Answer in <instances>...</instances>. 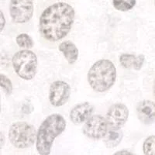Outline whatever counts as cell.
Returning a JSON list of instances; mask_svg holds the SVG:
<instances>
[{
	"label": "cell",
	"mask_w": 155,
	"mask_h": 155,
	"mask_svg": "<svg viewBox=\"0 0 155 155\" xmlns=\"http://www.w3.org/2000/svg\"><path fill=\"white\" fill-rule=\"evenodd\" d=\"M74 19V11L66 2L50 5L40 18V32L49 41H60L70 31Z\"/></svg>",
	"instance_id": "1"
},
{
	"label": "cell",
	"mask_w": 155,
	"mask_h": 155,
	"mask_svg": "<svg viewBox=\"0 0 155 155\" xmlns=\"http://www.w3.org/2000/svg\"><path fill=\"white\" fill-rule=\"evenodd\" d=\"M66 128V121L58 113L48 116L41 124L37 131L36 147L39 154L49 155L54 140Z\"/></svg>",
	"instance_id": "2"
},
{
	"label": "cell",
	"mask_w": 155,
	"mask_h": 155,
	"mask_svg": "<svg viewBox=\"0 0 155 155\" xmlns=\"http://www.w3.org/2000/svg\"><path fill=\"white\" fill-rule=\"evenodd\" d=\"M116 69L113 62L102 59L95 62L88 72V81L93 90L98 92L108 91L114 85Z\"/></svg>",
	"instance_id": "3"
},
{
	"label": "cell",
	"mask_w": 155,
	"mask_h": 155,
	"mask_svg": "<svg viewBox=\"0 0 155 155\" xmlns=\"http://www.w3.org/2000/svg\"><path fill=\"white\" fill-rule=\"evenodd\" d=\"M12 66L16 74L25 80L33 79L37 69V55L30 50H21L12 57Z\"/></svg>",
	"instance_id": "4"
},
{
	"label": "cell",
	"mask_w": 155,
	"mask_h": 155,
	"mask_svg": "<svg viewBox=\"0 0 155 155\" xmlns=\"http://www.w3.org/2000/svg\"><path fill=\"white\" fill-rule=\"evenodd\" d=\"M37 132L34 126L26 122H17L9 128V138L15 147L23 149L31 147L37 141Z\"/></svg>",
	"instance_id": "5"
},
{
	"label": "cell",
	"mask_w": 155,
	"mask_h": 155,
	"mask_svg": "<svg viewBox=\"0 0 155 155\" xmlns=\"http://www.w3.org/2000/svg\"><path fill=\"white\" fill-rule=\"evenodd\" d=\"M9 11L15 23H27L33 16L34 3L32 0H11Z\"/></svg>",
	"instance_id": "6"
},
{
	"label": "cell",
	"mask_w": 155,
	"mask_h": 155,
	"mask_svg": "<svg viewBox=\"0 0 155 155\" xmlns=\"http://www.w3.org/2000/svg\"><path fill=\"white\" fill-rule=\"evenodd\" d=\"M108 128L109 127L106 119L100 115H95L85 122L83 133L90 139L99 140L106 137Z\"/></svg>",
	"instance_id": "7"
},
{
	"label": "cell",
	"mask_w": 155,
	"mask_h": 155,
	"mask_svg": "<svg viewBox=\"0 0 155 155\" xmlns=\"http://www.w3.org/2000/svg\"><path fill=\"white\" fill-rule=\"evenodd\" d=\"M129 109L124 104L117 103L109 108L106 114V122L109 130H119L127 121Z\"/></svg>",
	"instance_id": "8"
},
{
	"label": "cell",
	"mask_w": 155,
	"mask_h": 155,
	"mask_svg": "<svg viewBox=\"0 0 155 155\" xmlns=\"http://www.w3.org/2000/svg\"><path fill=\"white\" fill-rule=\"evenodd\" d=\"M71 88L67 82L55 81L51 85L49 90V100L51 104L56 107L62 106L68 100Z\"/></svg>",
	"instance_id": "9"
},
{
	"label": "cell",
	"mask_w": 155,
	"mask_h": 155,
	"mask_svg": "<svg viewBox=\"0 0 155 155\" xmlns=\"http://www.w3.org/2000/svg\"><path fill=\"white\" fill-rule=\"evenodd\" d=\"M94 107L89 102H85L76 105L70 112V120L73 124H81L86 122L92 116Z\"/></svg>",
	"instance_id": "10"
},
{
	"label": "cell",
	"mask_w": 155,
	"mask_h": 155,
	"mask_svg": "<svg viewBox=\"0 0 155 155\" xmlns=\"http://www.w3.org/2000/svg\"><path fill=\"white\" fill-rule=\"evenodd\" d=\"M137 115L140 121L150 125L155 123V102L150 100H143L137 106Z\"/></svg>",
	"instance_id": "11"
},
{
	"label": "cell",
	"mask_w": 155,
	"mask_h": 155,
	"mask_svg": "<svg viewBox=\"0 0 155 155\" xmlns=\"http://www.w3.org/2000/svg\"><path fill=\"white\" fill-rule=\"evenodd\" d=\"M144 55L140 54L136 56L131 54H123L120 58L121 65L127 69H134L136 71L140 70L144 63Z\"/></svg>",
	"instance_id": "12"
},
{
	"label": "cell",
	"mask_w": 155,
	"mask_h": 155,
	"mask_svg": "<svg viewBox=\"0 0 155 155\" xmlns=\"http://www.w3.org/2000/svg\"><path fill=\"white\" fill-rule=\"evenodd\" d=\"M58 49L63 54L69 64H72L77 61L78 58V49L71 41H64L59 45Z\"/></svg>",
	"instance_id": "13"
},
{
	"label": "cell",
	"mask_w": 155,
	"mask_h": 155,
	"mask_svg": "<svg viewBox=\"0 0 155 155\" xmlns=\"http://www.w3.org/2000/svg\"><path fill=\"white\" fill-rule=\"evenodd\" d=\"M123 134L118 130H110L104 137V143L107 147H116L121 142Z\"/></svg>",
	"instance_id": "14"
},
{
	"label": "cell",
	"mask_w": 155,
	"mask_h": 155,
	"mask_svg": "<svg viewBox=\"0 0 155 155\" xmlns=\"http://www.w3.org/2000/svg\"><path fill=\"white\" fill-rule=\"evenodd\" d=\"M16 41L18 46L20 48H23V50H29L34 46V42L31 37L27 34H19L16 37Z\"/></svg>",
	"instance_id": "15"
},
{
	"label": "cell",
	"mask_w": 155,
	"mask_h": 155,
	"mask_svg": "<svg viewBox=\"0 0 155 155\" xmlns=\"http://www.w3.org/2000/svg\"><path fill=\"white\" fill-rule=\"evenodd\" d=\"M115 9L122 12L130 10L136 5V0H113Z\"/></svg>",
	"instance_id": "16"
},
{
	"label": "cell",
	"mask_w": 155,
	"mask_h": 155,
	"mask_svg": "<svg viewBox=\"0 0 155 155\" xmlns=\"http://www.w3.org/2000/svg\"><path fill=\"white\" fill-rule=\"evenodd\" d=\"M143 150L144 155H155V136H150L145 140Z\"/></svg>",
	"instance_id": "17"
},
{
	"label": "cell",
	"mask_w": 155,
	"mask_h": 155,
	"mask_svg": "<svg viewBox=\"0 0 155 155\" xmlns=\"http://www.w3.org/2000/svg\"><path fill=\"white\" fill-rule=\"evenodd\" d=\"M0 85H1V88L3 90L5 93L7 95H9L12 94V85L10 79L7 76H5V74H1L0 75Z\"/></svg>",
	"instance_id": "18"
},
{
	"label": "cell",
	"mask_w": 155,
	"mask_h": 155,
	"mask_svg": "<svg viewBox=\"0 0 155 155\" xmlns=\"http://www.w3.org/2000/svg\"><path fill=\"white\" fill-rule=\"evenodd\" d=\"M113 155H135L133 153L130 151H127V150H120V151L116 152Z\"/></svg>",
	"instance_id": "19"
},
{
	"label": "cell",
	"mask_w": 155,
	"mask_h": 155,
	"mask_svg": "<svg viewBox=\"0 0 155 155\" xmlns=\"http://www.w3.org/2000/svg\"><path fill=\"white\" fill-rule=\"evenodd\" d=\"M5 24V16H4V15L2 14V12H1V32H2V30L4 29Z\"/></svg>",
	"instance_id": "20"
},
{
	"label": "cell",
	"mask_w": 155,
	"mask_h": 155,
	"mask_svg": "<svg viewBox=\"0 0 155 155\" xmlns=\"http://www.w3.org/2000/svg\"><path fill=\"white\" fill-rule=\"evenodd\" d=\"M2 141L4 142V138L2 139V134H1V148L2 147V146H3V143H2Z\"/></svg>",
	"instance_id": "21"
},
{
	"label": "cell",
	"mask_w": 155,
	"mask_h": 155,
	"mask_svg": "<svg viewBox=\"0 0 155 155\" xmlns=\"http://www.w3.org/2000/svg\"><path fill=\"white\" fill-rule=\"evenodd\" d=\"M153 95H154V97H155V82H154V85H153Z\"/></svg>",
	"instance_id": "22"
},
{
	"label": "cell",
	"mask_w": 155,
	"mask_h": 155,
	"mask_svg": "<svg viewBox=\"0 0 155 155\" xmlns=\"http://www.w3.org/2000/svg\"><path fill=\"white\" fill-rule=\"evenodd\" d=\"M154 2H155V0H154Z\"/></svg>",
	"instance_id": "23"
}]
</instances>
